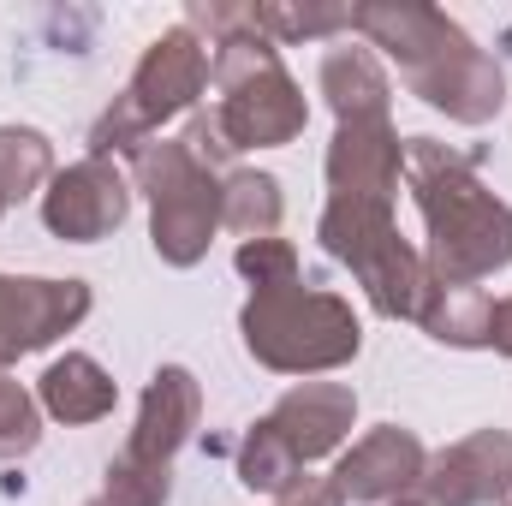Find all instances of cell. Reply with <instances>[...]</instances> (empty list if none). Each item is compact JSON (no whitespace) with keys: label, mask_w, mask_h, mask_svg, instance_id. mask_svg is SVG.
Listing matches in <instances>:
<instances>
[{"label":"cell","mask_w":512,"mask_h":506,"mask_svg":"<svg viewBox=\"0 0 512 506\" xmlns=\"http://www.w3.org/2000/svg\"><path fill=\"white\" fill-rule=\"evenodd\" d=\"M322 96H328V108H334L340 126H376V120H387L393 84H387L376 48L334 42V48L322 54Z\"/></svg>","instance_id":"cell-15"},{"label":"cell","mask_w":512,"mask_h":506,"mask_svg":"<svg viewBox=\"0 0 512 506\" xmlns=\"http://www.w3.org/2000/svg\"><path fill=\"white\" fill-rule=\"evenodd\" d=\"M489 352L512 358V298H501V304H495V316H489Z\"/></svg>","instance_id":"cell-27"},{"label":"cell","mask_w":512,"mask_h":506,"mask_svg":"<svg viewBox=\"0 0 512 506\" xmlns=\"http://www.w3.org/2000/svg\"><path fill=\"white\" fill-rule=\"evenodd\" d=\"M280 506H346V501H340L334 477H298V483L280 495Z\"/></svg>","instance_id":"cell-26"},{"label":"cell","mask_w":512,"mask_h":506,"mask_svg":"<svg viewBox=\"0 0 512 506\" xmlns=\"http://www.w3.org/2000/svg\"><path fill=\"white\" fill-rule=\"evenodd\" d=\"M489 316H495V298L483 286H459V280H429L423 304H417L423 334L441 346H459V352H489Z\"/></svg>","instance_id":"cell-17"},{"label":"cell","mask_w":512,"mask_h":506,"mask_svg":"<svg viewBox=\"0 0 512 506\" xmlns=\"http://www.w3.org/2000/svg\"><path fill=\"white\" fill-rule=\"evenodd\" d=\"M54 179V143L36 126H0V203H24L30 191H48Z\"/></svg>","instance_id":"cell-19"},{"label":"cell","mask_w":512,"mask_h":506,"mask_svg":"<svg viewBox=\"0 0 512 506\" xmlns=\"http://www.w3.org/2000/svg\"><path fill=\"white\" fill-rule=\"evenodd\" d=\"M239 274L251 280V292L262 286H286V280H298V251H292V239H245L239 245Z\"/></svg>","instance_id":"cell-24"},{"label":"cell","mask_w":512,"mask_h":506,"mask_svg":"<svg viewBox=\"0 0 512 506\" xmlns=\"http://www.w3.org/2000/svg\"><path fill=\"white\" fill-rule=\"evenodd\" d=\"M512 495V429H477L429 453L423 501L429 506H501Z\"/></svg>","instance_id":"cell-11"},{"label":"cell","mask_w":512,"mask_h":506,"mask_svg":"<svg viewBox=\"0 0 512 506\" xmlns=\"http://www.w3.org/2000/svg\"><path fill=\"white\" fill-rule=\"evenodd\" d=\"M36 405H42V417L78 429V423H102V417L120 405V387H114V376H108L90 352H66V358H54V364L42 370Z\"/></svg>","instance_id":"cell-16"},{"label":"cell","mask_w":512,"mask_h":506,"mask_svg":"<svg viewBox=\"0 0 512 506\" xmlns=\"http://www.w3.org/2000/svg\"><path fill=\"white\" fill-rule=\"evenodd\" d=\"M387 506H429L423 495H399V501H387Z\"/></svg>","instance_id":"cell-28"},{"label":"cell","mask_w":512,"mask_h":506,"mask_svg":"<svg viewBox=\"0 0 512 506\" xmlns=\"http://www.w3.org/2000/svg\"><path fill=\"white\" fill-rule=\"evenodd\" d=\"M84 280H42V274H0V370L54 346L90 316Z\"/></svg>","instance_id":"cell-9"},{"label":"cell","mask_w":512,"mask_h":506,"mask_svg":"<svg viewBox=\"0 0 512 506\" xmlns=\"http://www.w3.org/2000/svg\"><path fill=\"white\" fill-rule=\"evenodd\" d=\"M286 221V197H280V179L274 173H256V167H239L221 179V227L245 239H274Z\"/></svg>","instance_id":"cell-18"},{"label":"cell","mask_w":512,"mask_h":506,"mask_svg":"<svg viewBox=\"0 0 512 506\" xmlns=\"http://www.w3.org/2000/svg\"><path fill=\"white\" fill-rule=\"evenodd\" d=\"M84 506H114V501H108V495H96V501H84Z\"/></svg>","instance_id":"cell-29"},{"label":"cell","mask_w":512,"mask_h":506,"mask_svg":"<svg viewBox=\"0 0 512 506\" xmlns=\"http://www.w3.org/2000/svg\"><path fill=\"white\" fill-rule=\"evenodd\" d=\"M203 423V381L191 376L185 364H161L149 387H143V405H137V429H131L126 453L143 465H173V453L191 441V429Z\"/></svg>","instance_id":"cell-14"},{"label":"cell","mask_w":512,"mask_h":506,"mask_svg":"<svg viewBox=\"0 0 512 506\" xmlns=\"http://www.w3.org/2000/svg\"><path fill=\"white\" fill-rule=\"evenodd\" d=\"M399 173H405V143H399L393 120L334 131V143H328V197L393 203L399 197Z\"/></svg>","instance_id":"cell-13"},{"label":"cell","mask_w":512,"mask_h":506,"mask_svg":"<svg viewBox=\"0 0 512 506\" xmlns=\"http://www.w3.org/2000/svg\"><path fill=\"white\" fill-rule=\"evenodd\" d=\"M405 185L429 227V251H423L429 280L477 286L512 268V203H501L477 179V167L459 149L435 137H405Z\"/></svg>","instance_id":"cell-2"},{"label":"cell","mask_w":512,"mask_h":506,"mask_svg":"<svg viewBox=\"0 0 512 506\" xmlns=\"http://www.w3.org/2000/svg\"><path fill=\"white\" fill-rule=\"evenodd\" d=\"M126 215H131V185L102 155H84V161L60 167L42 191V227L66 245H96V239L120 233Z\"/></svg>","instance_id":"cell-8"},{"label":"cell","mask_w":512,"mask_h":506,"mask_svg":"<svg viewBox=\"0 0 512 506\" xmlns=\"http://www.w3.org/2000/svg\"><path fill=\"white\" fill-rule=\"evenodd\" d=\"M209 66H215L209 42L191 24H173V30H161L143 48V60L131 72V84L120 90V102L155 131L167 120H179V114H197V96L209 90Z\"/></svg>","instance_id":"cell-7"},{"label":"cell","mask_w":512,"mask_h":506,"mask_svg":"<svg viewBox=\"0 0 512 506\" xmlns=\"http://www.w3.org/2000/svg\"><path fill=\"white\" fill-rule=\"evenodd\" d=\"M102 495L114 506H167L173 501V465H143V459H131L126 447H120L108 459Z\"/></svg>","instance_id":"cell-22"},{"label":"cell","mask_w":512,"mask_h":506,"mask_svg":"<svg viewBox=\"0 0 512 506\" xmlns=\"http://www.w3.org/2000/svg\"><path fill=\"white\" fill-rule=\"evenodd\" d=\"M298 477H304V465H298V459H292V447L274 435V423H268V417H262V423H251V435L239 441V483H245L251 495L280 501Z\"/></svg>","instance_id":"cell-20"},{"label":"cell","mask_w":512,"mask_h":506,"mask_svg":"<svg viewBox=\"0 0 512 506\" xmlns=\"http://www.w3.org/2000/svg\"><path fill=\"white\" fill-rule=\"evenodd\" d=\"M256 6V0H251ZM256 30L280 48V42H316V36H340V30H358V6H286V0H268L256 6Z\"/></svg>","instance_id":"cell-21"},{"label":"cell","mask_w":512,"mask_h":506,"mask_svg":"<svg viewBox=\"0 0 512 506\" xmlns=\"http://www.w3.org/2000/svg\"><path fill=\"white\" fill-rule=\"evenodd\" d=\"M268 423L292 447L298 465H316V459H328V453L346 447V435L358 423V393L346 381H298V387H286L274 399Z\"/></svg>","instance_id":"cell-12"},{"label":"cell","mask_w":512,"mask_h":506,"mask_svg":"<svg viewBox=\"0 0 512 506\" xmlns=\"http://www.w3.org/2000/svg\"><path fill=\"white\" fill-rule=\"evenodd\" d=\"M42 441V405L24 381H12L0 370V459H24Z\"/></svg>","instance_id":"cell-23"},{"label":"cell","mask_w":512,"mask_h":506,"mask_svg":"<svg viewBox=\"0 0 512 506\" xmlns=\"http://www.w3.org/2000/svg\"><path fill=\"white\" fill-rule=\"evenodd\" d=\"M137 191L149 197V245L167 268H197L221 233V173L185 155L179 137H155L131 155Z\"/></svg>","instance_id":"cell-6"},{"label":"cell","mask_w":512,"mask_h":506,"mask_svg":"<svg viewBox=\"0 0 512 506\" xmlns=\"http://www.w3.org/2000/svg\"><path fill=\"white\" fill-rule=\"evenodd\" d=\"M358 30L370 36V48H382L387 60L399 66L405 90L417 102H429L435 114H447L459 126H489L507 108V72L441 6H423V0H364L358 6Z\"/></svg>","instance_id":"cell-1"},{"label":"cell","mask_w":512,"mask_h":506,"mask_svg":"<svg viewBox=\"0 0 512 506\" xmlns=\"http://www.w3.org/2000/svg\"><path fill=\"white\" fill-rule=\"evenodd\" d=\"M501 506H512V495H507V501H501Z\"/></svg>","instance_id":"cell-30"},{"label":"cell","mask_w":512,"mask_h":506,"mask_svg":"<svg viewBox=\"0 0 512 506\" xmlns=\"http://www.w3.org/2000/svg\"><path fill=\"white\" fill-rule=\"evenodd\" d=\"M316 239L334 262H346L370 298V310L387 322H417V304H423V286H429V268L423 251H411L399 239V221H393V203H352V197H328L322 221H316Z\"/></svg>","instance_id":"cell-5"},{"label":"cell","mask_w":512,"mask_h":506,"mask_svg":"<svg viewBox=\"0 0 512 506\" xmlns=\"http://www.w3.org/2000/svg\"><path fill=\"white\" fill-rule=\"evenodd\" d=\"M179 143H185V155L191 161H203L209 173H221L239 149L227 143V131H221V120H215V108H197L191 120H185V131H179Z\"/></svg>","instance_id":"cell-25"},{"label":"cell","mask_w":512,"mask_h":506,"mask_svg":"<svg viewBox=\"0 0 512 506\" xmlns=\"http://www.w3.org/2000/svg\"><path fill=\"white\" fill-rule=\"evenodd\" d=\"M429 471V447L399 429V423H376L364 441H352L334 465V489L346 506H387L399 495H417Z\"/></svg>","instance_id":"cell-10"},{"label":"cell","mask_w":512,"mask_h":506,"mask_svg":"<svg viewBox=\"0 0 512 506\" xmlns=\"http://www.w3.org/2000/svg\"><path fill=\"white\" fill-rule=\"evenodd\" d=\"M215 120L233 149H280L310 126V102L262 30H233L215 42Z\"/></svg>","instance_id":"cell-4"},{"label":"cell","mask_w":512,"mask_h":506,"mask_svg":"<svg viewBox=\"0 0 512 506\" xmlns=\"http://www.w3.org/2000/svg\"><path fill=\"white\" fill-rule=\"evenodd\" d=\"M239 334H245V352L274 376H328L364 352L358 310L340 292L310 286L304 274L251 292L239 310Z\"/></svg>","instance_id":"cell-3"}]
</instances>
